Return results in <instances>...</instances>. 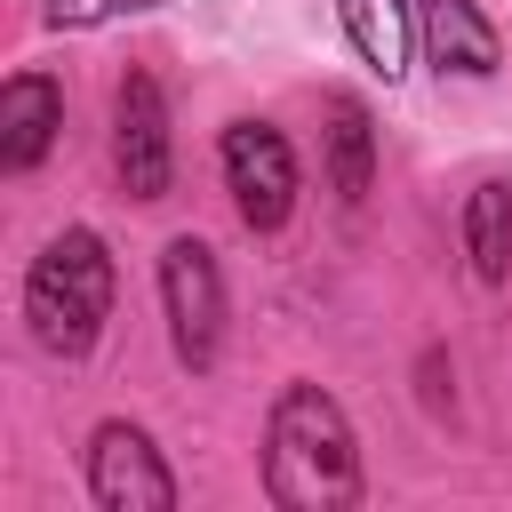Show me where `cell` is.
I'll list each match as a JSON object with an SVG mask.
<instances>
[{"instance_id": "1", "label": "cell", "mask_w": 512, "mask_h": 512, "mask_svg": "<svg viewBox=\"0 0 512 512\" xmlns=\"http://www.w3.org/2000/svg\"><path fill=\"white\" fill-rule=\"evenodd\" d=\"M264 488L280 512H352L368 496L352 416L320 384H288L264 424Z\"/></svg>"}, {"instance_id": "2", "label": "cell", "mask_w": 512, "mask_h": 512, "mask_svg": "<svg viewBox=\"0 0 512 512\" xmlns=\"http://www.w3.org/2000/svg\"><path fill=\"white\" fill-rule=\"evenodd\" d=\"M112 296H120V272H112L104 232H88V224H64L24 264V320H32V344L56 352V360L96 352V336L112 320Z\"/></svg>"}, {"instance_id": "3", "label": "cell", "mask_w": 512, "mask_h": 512, "mask_svg": "<svg viewBox=\"0 0 512 512\" xmlns=\"http://www.w3.org/2000/svg\"><path fill=\"white\" fill-rule=\"evenodd\" d=\"M160 304H168V344H176V360H184L192 376H208L216 352H224V272H216V248H208V240L176 232V240L160 248Z\"/></svg>"}, {"instance_id": "4", "label": "cell", "mask_w": 512, "mask_h": 512, "mask_svg": "<svg viewBox=\"0 0 512 512\" xmlns=\"http://www.w3.org/2000/svg\"><path fill=\"white\" fill-rule=\"evenodd\" d=\"M216 168H224V192L248 232H280L296 216V152L272 120H232L216 136Z\"/></svg>"}, {"instance_id": "5", "label": "cell", "mask_w": 512, "mask_h": 512, "mask_svg": "<svg viewBox=\"0 0 512 512\" xmlns=\"http://www.w3.org/2000/svg\"><path fill=\"white\" fill-rule=\"evenodd\" d=\"M112 168H120L128 200H168L176 144H168V96L152 72H120V88H112Z\"/></svg>"}, {"instance_id": "6", "label": "cell", "mask_w": 512, "mask_h": 512, "mask_svg": "<svg viewBox=\"0 0 512 512\" xmlns=\"http://www.w3.org/2000/svg\"><path fill=\"white\" fill-rule=\"evenodd\" d=\"M88 496L104 512H176V472L160 464L144 424H96L88 432Z\"/></svg>"}, {"instance_id": "7", "label": "cell", "mask_w": 512, "mask_h": 512, "mask_svg": "<svg viewBox=\"0 0 512 512\" xmlns=\"http://www.w3.org/2000/svg\"><path fill=\"white\" fill-rule=\"evenodd\" d=\"M416 32H424V56L456 80H488L504 64V32L480 16V0H416Z\"/></svg>"}, {"instance_id": "8", "label": "cell", "mask_w": 512, "mask_h": 512, "mask_svg": "<svg viewBox=\"0 0 512 512\" xmlns=\"http://www.w3.org/2000/svg\"><path fill=\"white\" fill-rule=\"evenodd\" d=\"M56 128H64V88H56L48 72H16V80L0 88V168H8V176L40 168L48 144H56Z\"/></svg>"}, {"instance_id": "9", "label": "cell", "mask_w": 512, "mask_h": 512, "mask_svg": "<svg viewBox=\"0 0 512 512\" xmlns=\"http://www.w3.org/2000/svg\"><path fill=\"white\" fill-rule=\"evenodd\" d=\"M336 16H344V32H352V48H360V64H368V72H384V80H400V72H408L416 0H336Z\"/></svg>"}, {"instance_id": "10", "label": "cell", "mask_w": 512, "mask_h": 512, "mask_svg": "<svg viewBox=\"0 0 512 512\" xmlns=\"http://www.w3.org/2000/svg\"><path fill=\"white\" fill-rule=\"evenodd\" d=\"M328 184L360 208L376 184V120L360 96H328Z\"/></svg>"}, {"instance_id": "11", "label": "cell", "mask_w": 512, "mask_h": 512, "mask_svg": "<svg viewBox=\"0 0 512 512\" xmlns=\"http://www.w3.org/2000/svg\"><path fill=\"white\" fill-rule=\"evenodd\" d=\"M464 256H472V272L488 288L512 272V184L504 176L472 184V200H464Z\"/></svg>"}, {"instance_id": "12", "label": "cell", "mask_w": 512, "mask_h": 512, "mask_svg": "<svg viewBox=\"0 0 512 512\" xmlns=\"http://www.w3.org/2000/svg\"><path fill=\"white\" fill-rule=\"evenodd\" d=\"M144 8H160V0H48L40 16H48L56 32H96V24H112V16H144Z\"/></svg>"}]
</instances>
